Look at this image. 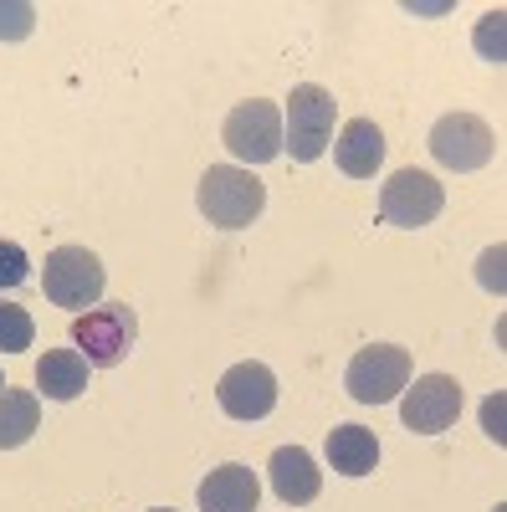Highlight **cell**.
Listing matches in <instances>:
<instances>
[{"label":"cell","mask_w":507,"mask_h":512,"mask_svg":"<svg viewBox=\"0 0 507 512\" xmlns=\"http://www.w3.org/2000/svg\"><path fill=\"white\" fill-rule=\"evenodd\" d=\"M431 154H436L441 169H451V175H472V169L492 164L497 134L482 118H472V113H446L431 128Z\"/></svg>","instance_id":"obj_8"},{"label":"cell","mask_w":507,"mask_h":512,"mask_svg":"<svg viewBox=\"0 0 507 512\" xmlns=\"http://www.w3.org/2000/svg\"><path fill=\"white\" fill-rule=\"evenodd\" d=\"M200 216L210 226H221V231H241L262 216V205H267V185L251 175V169L241 164H210L205 175H200Z\"/></svg>","instance_id":"obj_1"},{"label":"cell","mask_w":507,"mask_h":512,"mask_svg":"<svg viewBox=\"0 0 507 512\" xmlns=\"http://www.w3.org/2000/svg\"><path fill=\"white\" fill-rule=\"evenodd\" d=\"M482 425H487V436H492V441H502V400H497V395L482 405Z\"/></svg>","instance_id":"obj_22"},{"label":"cell","mask_w":507,"mask_h":512,"mask_svg":"<svg viewBox=\"0 0 507 512\" xmlns=\"http://www.w3.org/2000/svg\"><path fill=\"white\" fill-rule=\"evenodd\" d=\"M26 277H31V256H26L16 241H0V287L11 292V287H21Z\"/></svg>","instance_id":"obj_18"},{"label":"cell","mask_w":507,"mask_h":512,"mask_svg":"<svg viewBox=\"0 0 507 512\" xmlns=\"http://www.w3.org/2000/svg\"><path fill=\"white\" fill-rule=\"evenodd\" d=\"M333 159H338V169H344L349 180H369V175H379V164H385V134H379V123H369V118H349L344 128H338Z\"/></svg>","instance_id":"obj_12"},{"label":"cell","mask_w":507,"mask_h":512,"mask_svg":"<svg viewBox=\"0 0 507 512\" xmlns=\"http://www.w3.org/2000/svg\"><path fill=\"white\" fill-rule=\"evenodd\" d=\"M344 384H349V395L359 405H390L410 384V349H400V344H369V349H359L349 359Z\"/></svg>","instance_id":"obj_7"},{"label":"cell","mask_w":507,"mask_h":512,"mask_svg":"<svg viewBox=\"0 0 507 512\" xmlns=\"http://www.w3.org/2000/svg\"><path fill=\"white\" fill-rule=\"evenodd\" d=\"M497 267H502V246H492V251L482 256V282H487L492 292H502V272H497Z\"/></svg>","instance_id":"obj_21"},{"label":"cell","mask_w":507,"mask_h":512,"mask_svg":"<svg viewBox=\"0 0 507 512\" xmlns=\"http://www.w3.org/2000/svg\"><path fill=\"white\" fill-rule=\"evenodd\" d=\"M31 338H36L31 313L16 308V303H0V354H21V349H31Z\"/></svg>","instance_id":"obj_17"},{"label":"cell","mask_w":507,"mask_h":512,"mask_svg":"<svg viewBox=\"0 0 507 512\" xmlns=\"http://www.w3.org/2000/svg\"><path fill=\"white\" fill-rule=\"evenodd\" d=\"M328 466L338 477H369L379 466L374 431H364V425H338V431H328Z\"/></svg>","instance_id":"obj_15"},{"label":"cell","mask_w":507,"mask_h":512,"mask_svg":"<svg viewBox=\"0 0 507 512\" xmlns=\"http://www.w3.org/2000/svg\"><path fill=\"white\" fill-rule=\"evenodd\" d=\"M446 205V190L436 185V175L426 169H395V175L379 185V216L385 226L415 231V226H431Z\"/></svg>","instance_id":"obj_5"},{"label":"cell","mask_w":507,"mask_h":512,"mask_svg":"<svg viewBox=\"0 0 507 512\" xmlns=\"http://www.w3.org/2000/svg\"><path fill=\"white\" fill-rule=\"evenodd\" d=\"M502 11H492L487 21H482V31H477V52L487 57V62H502Z\"/></svg>","instance_id":"obj_20"},{"label":"cell","mask_w":507,"mask_h":512,"mask_svg":"<svg viewBox=\"0 0 507 512\" xmlns=\"http://www.w3.org/2000/svg\"><path fill=\"white\" fill-rule=\"evenodd\" d=\"M31 21H36L31 6H0V41H21V36H31Z\"/></svg>","instance_id":"obj_19"},{"label":"cell","mask_w":507,"mask_h":512,"mask_svg":"<svg viewBox=\"0 0 507 512\" xmlns=\"http://www.w3.org/2000/svg\"><path fill=\"white\" fill-rule=\"evenodd\" d=\"M36 390L47 400H77L88 390V359L77 349H47L36 364Z\"/></svg>","instance_id":"obj_14"},{"label":"cell","mask_w":507,"mask_h":512,"mask_svg":"<svg viewBox=\"0 0 507 512\" xmlns=\"http://www.w3.org/2000/svg\"><path fill=\"white\" fill-rule=\"evenodd\" d=\"M333 118H338V103L328 88H318V82H298V88L287 93V154L298 164H313L328 154V134H333Z\"/></svg>","instance_id":"obj_2"},{"label":"cell","mask_w":507,"mask_h":512,"mask_svg":"<svg viewBox=\"0 0 507 512\" xmlns=\"http://www.w3.org/2000/svg\"><path fill=\"white\" fill-rule=\"evenodd\" d=\"M221 144H226L241 164H272V159L282 154V113H277V103H267V98L236 103V108L226 113Z\"/></svg>","instance_id":"obj_6"},{"label":"cell","mask_w":507,"mask_h":512,"mask_svg":"<svg viewBox=\"0 0 507 512\" xmlns=\"http://www.w3.org/2000/svg\"><path fill=\"white\" fill-rule=\"evenodd\" d=\"M0 390H6V379H0Z\"/></svg>","instance_id":"obj_24"},{"label":"cell","mask_w":507,"mask_h":512,"mask_svg":"<svg viewBox=\"0 0 507 512\" xmlns=\"http://www.w3.org/2000/svg\"><path fill=\"white\" fill-rule=\"evenodd\" d=\"M41 405L31 390H0V451H16L36 436Z\"/></svg>","instance_id":"obj_16"},{"label":"cell","mask_w":507,"mask_h":512,"mask_svg":"<svg viewBox=\"0 0 507 512\" xmlns=\"http://www.w3.org/2000/svg\"><path fill=\"white\" fill-rule=\"evenodd\" d=\"M267 477H272V492H277L287 507L313 502V497H318V487H323L318 466H313V456H308L303 446H282V451H272Z\"/></svg>","instance_id":"obj_13"},{"label":"cell","mask_w":507,"mask_h":512,"mask_svg":"<svg viewBox=\"0 0 507 512\" xmlns=\"http://www.w3.org/2000/svg\"><path fill=\"white\" fill-rule=\"evenodd\" d=\"M257 502H262V482L241 461L216 466L200 482V512H257Z\"/></svg>","instance_id":"obj_11"},{"label":"cell","mask_w":507,"mask_h":512,"mask_svg":"<svg viewBox=\"0 0 507 512\" xmlns=\"http://www.w3.org/2000/svg\"><path fill=\"white\" fill-rule=\"evenodd\" d=\"M103 262L88 246H57L41 267V292L52 297L57 308H93L103 297Z\"/></svg>","instance_id":"obj_3"},{"label":"cell","mask_w":507,"mask_h":512,"mask_svg":"<svg viewBox=\"0 0 507 512\" xmlns=\"http://www.w3.org/2000/svg\"><path fill=\"white\" fill-rule=\"evenodd\" d=\"M134 338H139V318H134V308H123V303L93 308V313H82V318L72 323L77 354L88 359V364H98V369H113V364L129 359Z\"/></svg>","instance_id":"obj_4"},{"label":"cell","mask_w":507,"mask_h":512,"mask_svg":"<svg viewBox=\"0 0 507 512\" xmlns=\"http://www.w3.org/2000/svg\"><path fill=\"white\" fill-rule=\"evenodd\" d=\"M154 512H175V507H154Z\"/></svg>","instance_id":"obj_23"},{"label":"cell","mask_w":507,"mask_h":512,"mask_svg":"<svg viewBox=\"0 0 507 512\" xmlns=\"http://www.w3.org/2000/svg\"><path fill=\"white\" fill-rule=\"evenodd\" d=\"M216 400L231 420H267L277 410V374L257 359L246 364H231L216 384Z\"/></svg>","instance_id":"obj_10"},{"label":"cell","mask_w":507,"mask_h":512,"mask_svg":"<svg viewBox=\"0 0 507 512\" xmlns=\"http://www.w3.org/2000/svg\"><path fill=\"white\" fill-rule=\"evenodd\" d=\"M461 415V384L451 374H420L405 400H400V420H405V431L415 436H441L451 431Z\"/></svg>","instance_id":"obj_9"}]
</instances>
